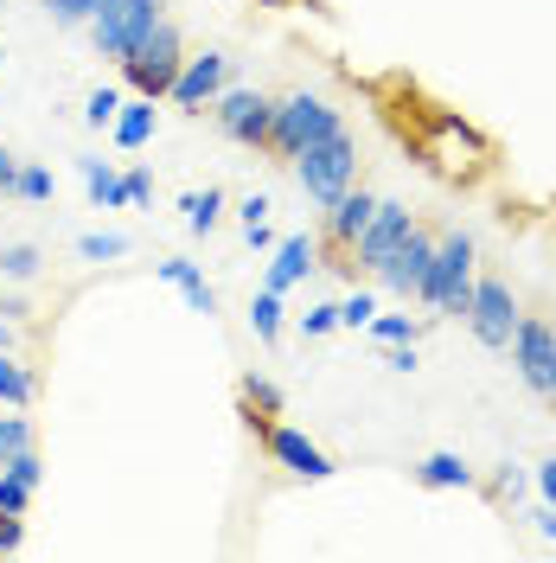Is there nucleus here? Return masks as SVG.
Segmentation results:
<instances>
[{"label": "nucleus", "mask_w": 556, "mask_h": 563, "mask_svg": "<svg viewBox=\"0 0 556 563\" xmlns=\"http://www.w3.org/2000/svg\"><path fill=\"white\" fill-rule=\"evenodd\" d=\"M294 179H301V192H308L320 211L333 206L346 186H358V141H352V129L301 147V154H294Z\"/></svg>", "instance_id": "f257e3e1"}, {"label": "nucleus", "mask_w": 556, "mask_h": 563, "mask_svg": "<svg viewBox=\"0 0 556 563\" xmlns=\"http://www.w3.org/2000/svg\"><path fill=\"white\" fill-rule=\"evenodd\" d=\"M416 301L422 308H442V314L467 320V301H474V238H467V231L435 238V269H429V282H422Z\"/></svg>", "instance_id": "f03ea898"}, {"label": "nucleus", "mask_w": 556, "mask_h": 563, "mask_svg": "<svg viewBox=\"0 0 556 563\" xmlns=\"http://www.w3.org/2000/svg\"><path fill=\"white\" fill-rule=\"evenodd\" d=\"M346 122H340V109L326 103V97H308V90H294V97H281L276 103V122H269V154H281V161H294L301 147H313V141L340 135Z\"/></svg>", "instance_id": "7ed1b4c3"}, {"label": "nucleus", "mask_w": 556, "mask_h": 563, "mask_svg": "<svg viewBox=\"0 0 556 563\" xmlns=\"http://www.w3.org/2000/svg\"><path fill=\"white\" fill-rule=\"evenodd\" d=\"M179 65H186L179 26H174V20H160V26H154V33H147L135 52L122 58V77H129V90H135V97H154V103H160V97L174 90Z\"/></svg>", "instance_id": "20e7f679"}, {"label": "nucleus", "mask_w": 556, "mask_h": 563, "mask_svg": "<svg viewBox=\"0 0 556 563\" xmlns=\"http://www.w3.org/2000/svg\"><path fill=\"white\" fill-rule=\"evenodd\" d=\"M249 422V435L269 449V461H276L281 474H294V481H333L340 467H333V455L320 449V442H308L301 429H288V422L276 417H244Z\"/></svg>", "instance_id": "39448f33"}, {"label": "nucleus", "mask_w": 556, "mask_h": 563, "mask_svg": "<svg viewBox=\"0 0 556 563\" xmlns=\"http://www.w3.org/2000/svg\"><path fill=\"white\" fill-rule=\"evenodd\" d=\"M160 7H167V0H109L103 13L90 20V38H97V52L122 65V58L135 52L141 38H147L154 26H160V20H167Z\"/></svg>", "instance_id": "423d86ee"}, {"label": "nucleus", "mask_w": 556, "mask_h": 563, "mask_svg": "<svg viewBox=\"0 0 556 563\" xmlns=\"http://www.w3.org/2000/svg\"><path fill=\"white\" fill-rule=\"evenodd\" d=\"M512 365H519V378L544 404H556V333L544 327V320H531V314H519V327H512Z\"/></svg>", "instance_id": "0eeeda50"}, {"label": "nucleus", "mask_w": 556, "mask_h": 563, "mask_svg": "<svg viewBox=\"0 0 556 563\" xmlns=\"http://www.w3.org/2000/svg\"><path fill=\"white\" fill-rule=\"evenodd\" d=\"M211 115H218V129H224L231 141H244V147H269L276 103H269L263 90H237V84H224L218 103H211Z\"/></svg>", "instance_id": "6e6552de"}, {"label": "nucleus", "mask_w": 556, "mask_h": 563, "mask_svg": "<svg viewBox=\"0 0 556 563\" xmlns=\"http://www.w3.org/2000/svg\"><path fill=\"white\" fill-rule=\"evenodd\" d=\"M467 327H474V340L492 352L512 346V327H519V301H512V288L505 282H480L474 276V301H467Z\"/></svg>", "instance_id": "1a4fd4ad"}, {"label": "nucleus", "mask_w": 556, "mask_h": 563, "mask_svg": "<svg viewBox=\"0 0 556 563\" xmlns=\"http://www.w3.org/2000/svg\"><path fill=\"white\" fill-rule=\"evenodd\" d=\"M410 224H416V218H410V206H397V199H378V211H371V224H365V231H358V244H352V263L378 276L383 263L397 256V244L410 238Z\"/></svg>", "instance_id": "9d476101"}, {"label": "nucleus", "mask_w": 556, "mask_h": 563, "mask_svg": "<svg viewBox=\"0 0 556 563\" xmlns=\"http://www.w3.org/2000/svg\"><path fill=\"white\" fill-rule=\"evenodd\" d=\"M224 84H231V58H224V52H199V58H186V65H179L167 103L205 115V109L218 103V90H224Z\"/></svg>", "instance_id": "9b49d317"}, {"label": "nucleus", "mask_w": 556, "mask_h": 563, "mask_svg": "<svg viewBox=\"0 0 556 563\" xmlns=\"http://www.w3.org/2000/svg\"><path fill=\"white\" fill-rule=\"evenodd\" d=\"M429 269H435V238H429L422 224H410V238H403V244H397V256L378 269V282L390 288V295H422Z\"/></svg>", "instance_id": "f8f14e48"}, {"label": "nucleus", "mask_w": 556, "mask_h": 563, "mask_svg": "<svg viewBox=\"0 0 556 563\" xmlns=\"http://www.w3.org/2000/svg\"><path fill=\"white\" fill-rule=\"evenodd\" d=\"M371 211H378V199L365 192V186H346L333 206H326V244L340 250V256H352V244H358V231L371 224Z\"/></svg>", "instance_id": "ddd939ff"}, {"label": "nucleus", "mask_w": 556, "mask_h": 563, "mask_svg": "<svg viewBox=\"0 0 556 563\" xmlns=\"http://www.w3.org/2000/svg\"><path fill=\"white\" fill-rule=\"evenodd\" d=\"M308 269H320L313 263V244L308 238H276V250H269V276H263V288H276V295H288L294 282L308 276Z\"/></svg>", "instance_id": "4468645a"}, {"label": "nucleus", "mask_w": 556, "mask_h": 563, "mask_svg": "<svg viewBox=\"0 0 556 563\" xmlns=\"http://www.w3.org/2000/svg\"><path fill=\"white\" fill-rule=\"evenodd\" d=\"M154 276L174 282L179 295H186V308H192V314H218V288L199 276V263H186V256H167V263H154Z\"/></svg>", "instance_id": "2eb2a0df"}, {"label": "nucleus", "mask_w": 556, "mask_h": 563, "mask_svg": "<svg viewBox=\"0 0 556 563\" xmlns=\"http://www.w3.org/2000/svg\"><path fill=\"white\" fill-rule=\"evenodd\" d=\"M154 122H160L154 97H129V103L115 109V122H109V129H115V147H129V154L147 147V141H154Z\"/></svg>", "instance_id": "dca6fc26"}, {"label": "nucleus", "mask_w": 556, "mask_h": 563, "mask_svg": "<svg viewBox=\"0 0 556 563\" xmlns=\"http://www.w3.org/2000/svg\"><path fill=\"white\" fill-rule=\"evenodd\" d=\"M416 481L422 487H435V493H454V487H480V474L467 467L460 455H448V449H435V455H422L416 461Z\"/></svg>", "instance_id": "f3484780"}, {"label": "nucleus", "mask_w": 556, "mask_h": 563, "mask_svg": "<svg viewBox=\"0 0 556 563\" xmlns=\"http://www.w3.org/2000/svg\"><path fill=\"white\" fill-rule=\"evenodd\" d=\"M77 174H84V186H90V206H103V211H122L129 206V186H122V174L115 167H103V161H77Z\"/></svg>", "instance_id": "a211bd4d"}, {"label": "nucleus", "mask_w": 556, "mask_h": 563, "mask_svg": "<svg viewBox=\"0 0 556 563\" xmlns=\"http://www.w3.org/2000/svg\"><path fill=\"white\" fill-rule=\"evenodd\" d=\"M33 397H38L33 372H26V365H20L13 352H0V404H7V410H26Z\"/></svg>", "instance_id": "6ab92c4d"}, {"label": "nucleus", "mask_w": 556, "mask_h": 563, "mask_svg": "<svg viewBox=\"0 0 556 563\" xmlns=\"http://www.w3.org/2000/svg\"><path fill=\"white\" fill-rule=\"evenodd\" d=\"M179 211H186V231H199V238H205L211 224L224 218V192H218V186H205V192H186V199H179Z\"/></svg>", "instance_id": "aec40b11"}, {"label": "nucleus", "mask_w": 556, "mask_h": 563, "mask_svg": "<svg viewBox=\"0 0 556 563\" xmlns=\"http://www.w3.org/2000/svg\"><path fill=\"white\" fill-rule=\"evenodd\" d=\"M38 269H45L38 244H0V276L7 282H38Z\"/></svg>", "instance_id": "412c9836"}, {"label": "nucleus", "mask_w": 556, "mask_h": 563, "mask_svg": "<svg viewBox=\"0 0 556 563\" xmlns=\"http://www.w3.org/2000/svg\"><path fill=\"white\" fill-rule=\"evenodd\" d=\"M58 192V179H52V167H38V161H20V179H13V199L20 206H45Z\"/></svg>", "instance_id": "4be33fe9"}, {"label": "nucleus", "mask_w": 556, "mask_h": 563, "mask_svg": "<svg viewBox=\"0 0 556 563\" xmlns=\"http://www.w3.org/2000/svg\"><path fill=\"white\" fill-rule=\"evenodd\" d=\"M249 327H256V340H263V346H276V340H281V295H276V288H263V295L249 301Z\"/></svg>", "instance_id": "5701e85b"}, {"label": "nucleus", "mask_w": 556, "mask_h": 563, "mask_svg": "<svg viewBox=\"0 0 556 563\" xmlns=\"http://www.w3.org/2000/svg\"><path fill=\"white\" fill-rule=\"evenodd\" d=\"M237 397H244V417H281V390L269 378H256V372L237 385Z\"/></svg>", "instance_id": "b1692460"}, {"label": "nucleus", "mask_w": 556, "mask_h": 563, "mask_svg": "<svg viewBox=\"0 0 556 563\" xmlns=\"http://www.w3.org/2000/svg\"><path fill=\"white\" fill-rule=\"evenodd\" d=\"M77 256L84 263H115V256H129V238L122 231H84L77 238Z\"/></svg>", "instance_id": "393cba45"}, {"label": "nucleus", "mask_w": 556, "mask_h": 563, "mask_svg": "<svg viewBox=\"0 0 556 563\" xmlns=\"http://www.w3.org/2000/svg\"><path fill=\"white\" fill-rule=\"evenodd\" d=\"M378 346H403V340H416L422 333V320H410V314H371V327H365Z\"/></svg>", "instance_id": "a878e982"}, {"label": "nucleus", "mask_w": 556, "mask_h": 563, "mask_svg": "<svg viewBox=\"0 0 556 563\" xmlns=\"http://www.w3.org/2000/svg\"><path fill=\"white\" fill-rule=\"evenodd\" d=\"M103 7H109V0H45V13H52L58 26H90Z\"/></svg>", "instance_id": "bb28decb"}, {"label": "nucleus", "mask_w": 556, "mask_h": 563, "mask_svg": "<svg viewBox=\"0 0 556 563\" xmlns=\"http://www.w3.org/2000/svg\"><path fill=\"white\" fill-rule=\"evenodd\" d=\"M20 449H33V422L20 417V410H7V417H0V461L20 455Z\"/></svg>", "instance_id": "cd10ccee"}, {"label": "nucleus", "mask_w": 556, "mask_h": 563, "mask_svg": "<svg viewBox=\"0 0 556 563\" xmlns=\"http://www.w3.org/2000/svg\"><path fill=\"white\" fill-rule=\"evenodd\" d=\"M371 314H378V295L371 288H352L346 301H340V327H371Z\"/></svg>", "instance_id": "c85d7f7f"}, {"label": "nucleus", "mask_w": 556, "mask_h": 563, "mask_svg": "<svg viewBox=\"0 0 556 563\" xmlns=\"http://www.w3.org/2000/svg\"><path fill=\"white\" fill-rule=\"evenodd\" d=\"M0 474H13V481L38 487V481H45V461H38V449H20V455H7V461H0Z\"/></svg>", "instance_id": "c756f323"}, {"label": "nucleus", "mask_w": 556, "mask_h": 563, "mask_svg": "<svg viewBox=\"0 0 556 563\" xmlns=\"http://www.w3.org/2000/svg\"><path fill=\"white\" fill-rule=\"evenodd\" d=\"M115 109H122V90H90V103H84V115H90V122H97V129H109V122H115Z\"/></svg>", "instance_id": "7c9ffc66"}, {"label": "nucleus", "mask_w": 556, "mask_h": 563, "mask_svg": "<svg viewBox=\"0 0 556 563\" xmlns=\"http://www.w3.org/2000/svg\"><path fill=\"white\" fill-rule=\"evenodd\" d=\"M333 327H340V301H320V308H308V314H301V333H308V340L333 333Z\"/></svg>", "instance_id": "2f4dec72"}, {"label": "nucleus", "mask_w": 556, "mask_h": 563, "mask_svg": "<svg viewBox=\"0 0 556 563\" xmlns=\"http://www.w3.org/2000/svg\"><path fill=\"white\" fill-rule=\"evenodd\" d=\"M487 493H492V499H519V493H524V467H512V461H505V467L487 481Z\"/></svg>", "instance_id": "473e14b6"}, {"label": "nucleus", "mask_w": 556, "mask_h": 563, "mask_svg": "<svg viewBox=\"0 0 556 563\" xmlns=\"http://www.w3.org/2000/svg\"><path fill=\"white\" fill-rule=\"evenodd\" d=\"M26 499H33V487H26V481L0 474V512H26Z\"/></svg>", "instance_id": "72a5a7b5"}, {"label": "nucleus", "mask_w": 556, "mask_h": 563, "mask_svg": "<svg viewBox=\"0 0 556 563\" xmlns=\"http://www.w3.org/2000/svg\"><path fill=\"white\" fill-rule=\"evenodd\" d=\"M122 186H129V206H154V174L129 167V174H122Z\"/></svg>", "instance_id": "f704fd0d"}, {"label": "nucleus", "mask_w": 556, "mask_h": 563, "mask_svg": "<svg viewBox=\"0 0 556 563\" xmlns=\"http://www.w3.org/2000/svg\"><path fill=\"white\" fill-rule=\"evenodd\" d=\"M383 372H416V340H403V346H383Z\"/></svg>", "instance_id": "c9c22d12"}, {"label": "nucleus", "mask_w": 556, "mask_h": 563, "mask_svg": "<svg viewBox=\"0 0 556 563\" xmlns=\"http://www.w3.org/2000/svg\"><path fill=\"white\" fill-rule=\"evenodd\" d=\"M20 538H26L20 531V512H0V551H20Z\"/></svg>", "instance_id": "e433bc0d"}, {"label": "nucleus", "mask_w": 556, "mask_h": 563, "mask_svg": "<svg viewBox=\"0 0 556 563\" xmlns=\"http://www.w3.org/2000/svg\"><path fill=\"white\" fill-rule=\"evenodd\" d=\"M13 179H20V161L0 147V199H13Z\"/></svg>", "instance_id": "4c0bfd02"}, {"label": "nucleus", "mask_w": 556, "mask_h": 563, "mask_svg": "<svg viewBox=\"0 0 556 563\" xmlns=\"http://www.w3.org/2000/svg\"><path fill=\"white\" fill-rule=\"evenodd\" d=\"M537 493H544V499L556 506V455H551V461H537Z\"/></svg>", "instance_id": "58836bf2"}, {"label": "nucleus", "mask_w": 556, "mask_h": 563, "mask_svg": "<svg viewBox=\"0 0 556 563\" xmlns=\"http://www.w3.org/2000/svg\"><path fill=\"white\" fill-rule=\"evenodd\" d=\"M244 238H249V250H276V231H269V218H263V224H244Z\"/></svg>", "instance_id": "ea45409f"}, {"label": "nucleus", "mask_w": 556, "mask_h": 563, "mask_svg": "<svg viewBox=\"0 0 556 563\" xmlns=\"http://www.w3.org/2000/svg\"><path fill=\"white\" fill-rule=\"evenodd\" d=\"M237 218H244V224H263V218H269V199H263V192H249V199H244V211H237Z\"/></svg>", "instance_id": "a19ab883"}, {"label": "nucleus", "mask_w": 556, "mask_h": 563, "mask_svg": "<svg viewBox=\"0 0 556 563\" xmlns=\"http://www.w3.org/2000/svg\"><path fill=\"white\" fill-rule=\"evenodd\" d=\"M531 526H537V531H544V538H551V544H556V506H551V499H544V506L531 512Z\"/></svg>", "instance_id": "79ce46f5"}, {"label": "nucleus", "mask_w": 556, "mask_h": 563, "mask_svg": "<svg viewBox=\"0 0 556 563\" xmlns=\"http://www.w3.org/2000/svg\"><path fill=\"white\" fill-rule=\"evenodd\" d=\"M0 352H13V320L0 314Z\"/></svg>", "instance_id": "37998d69"}, {"label": "nucleus", "mask_w": 556, "mask_h": 563, "mask_svg": "<svg viewBox=\"0 0 556 563\" xmlns=\"http://www.w3.org/2000/svg\"><path fill=\"white\" fill-rule=\"evenodd\" d=\"M256 7H294V0H256ZM308 7H320V0H308Z\"/></svg>", "instance_id": "c03bdc74"}, {"label": "nucleus", "mask_w": 556, "mask_h": 563, "mask_svg": "<svg viewBox=\"0 0 556 563\" xmlns=\"http://www.w3.org/2000/svg\"><path fill=\"white\" fill-rule=\"evenodd\" d=\"M0 65H7V45H0Z\"/></svg>", "instance_id": "a18cd8bd"}, {"label": "nucleus", "mask_w": 556, "mask_h": 563, "mask_svg": "<svg viewBox=\"0 0 556 563\" xmlns=\"http://www.w3.org/2000/svg\"><path fill=\"white\" fill-rule=\"evenodd\" d=\"M0 7H7V0H0Z\"/></svg>", "instance_id": "49530a36"}]
</instances>
